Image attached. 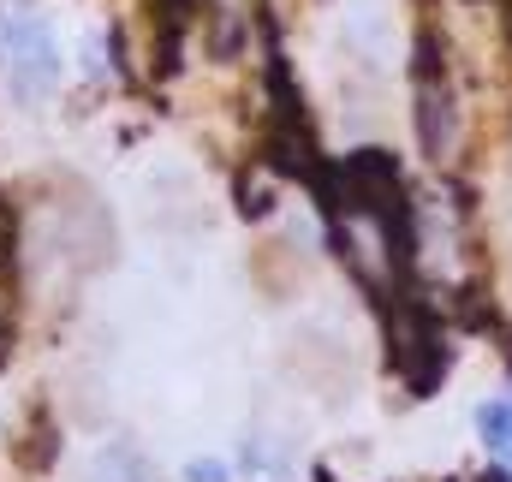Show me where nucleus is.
<instances>
[{"label": "nucleus", "instance_id": "obj_3", "mask_svg": "<svg viewBox=\"0 0 512 482\" xmlns=\"http://www.w3.org/2000/svg\"><path fill=\"white\" fill-rule=\"evenodd\" d=\"M96 482H143L137 453H126V447H108V453H102V465H96Z\"/></svg>", "mask_w": 512, "mask_h": 482}, {"label": "nucleus", "instance_id": "obj_2", "mask_svg": "<svg viewBox=\"0 0 512 482\" xmlns=\"http://www.w3.org/2000/svg\"><path fill=\"white\" fill-rule=\"evenodd\" d=\"M453 114H459V102L435 84V78H423L417 84V137H423V149L441 161V155H453Z\"/></svg>", "mask_w": 512, "mask_h": 482}, {"label": "nucleus", "instance_id": "obj_1", "mask_svg": "<svg viewBox=\"0 0 512 482\" xmlns=\"http://www.w3.org/2000/svg\"><path fill=\"white\" fill-rule=\"evenodd\" d=\"M6 78H12V96L30 108V102H42L54 84H60V54H54V30L42 24V18H12V30H6Z\"/></svg>", "mask_w": 512, "mask_h": 482}, {"label": "nucleus", "instance_id": "obj_4", "mask_svg": "<svg viewBox=\"0 0 512 482\" xmlns=\"http://www.w3.org/2000/svg\"><path fill=\"white\" fill-rule=\"evenodd\" d=\"M185 482H233V471H227L221 459H191V465H185Z\"/></svg>", "mask_w": 512, "mask_h": 482}]
</instances>
